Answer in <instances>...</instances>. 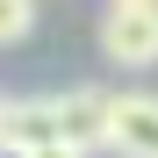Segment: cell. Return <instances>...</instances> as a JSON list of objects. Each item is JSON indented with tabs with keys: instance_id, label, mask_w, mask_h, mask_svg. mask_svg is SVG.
<instances>
[{
	"instance_id": "5b68a950",
	"label": "cell",
	"mask_w": 158,
	"mask_h": 158,
	"mask_svg": "<svg viewBox=\"0 0 158 158\" xmlns=\"http://www.w3.org/2000/svg\"><path fill=\"white\" fill-rule=\"evenodd\" d=\"M36 29V0H0V50Z\"/></svg>"
},
{
	"instance_id": "3957f363",
	"label": "cell",
	"mask_w": 158,
	"mask_h": 158,
	"mask_svg": "<svg viewBox=\"0 0 158 158\" xmlns=\"http://www.w3.org/2000/svg\"><path fill=\"white\" fill-rule=\"evenodd\" d=\"M108 151H122V158H158V94H115Z\"/></svg>"
},
{
	"instance_id": "277c9868",
	"label": "cell",
	"mask_w": 158,
	"mask_h": 158,
	"mask_svg": "<svg viewBox=\"0 0 158 158\" xmlns=\"http://www.w3.org/2000/svg\"><path fill=\"white\" fill-rule=\"evenodd\" d=\"M43 144H65L58 137V101H50V94L7 101V151H43Z\"/></svg>"
},
{
	"instance_id": "8992f818",
	"label": "cell",
	"mask_w": 158,
	"mask_h": 158,
	"mask_svg": "<svg viewBox=\"0 0 158 158\" xmlns=\"http://www.w3.org/2000/svg\"><path fill=\"white\" fill-rule=\"evenodd\" d=\"M15 158H86V151H72V144H43V151H15Z\"/></svg>"
},
{
	"instance_id": "52a82bcc",
	"label": "cell",
	"mask_w": 158,
	"mask_h": 158,
	"mask_svg": "<svg viewBox=\"0 0 158 158\" xmlns=\"http://www.w3.org/2000/svg\"><path fill=\"white\" fill-rule=\"evenodd\" d=\"M0 151H7V101H0Z\"/></svg>"
},
{
	"instance_id": "6da1fadb",
	"label": "cell",
	"mask_w": 158,
	"mask_h": 158,
	"mask_svg": "<svg viewBox=\"0 0 158 158\" xmlns=\"http://www.w3.org/2000/svg\"><path fill=\"white\" fill-rule=\"evenodd\" d=\"M101 58L122 72L158 65V0H108L101 15Z\"/></svg>"
},
{
	"instance_id": "7a4b0ae2",
	"label": "cell",
	"mask_w": 158,
	"mask_h": 158,
	"mask_svg": "<svg viewBox=\"0 0 158 158\" xmlns=\"http://www.w3.org/2000/svg\"><path fill=\"white\" fill-rule=\"evenodd\" d=\"M50 101H58V137L72 151H101L108 144V122H115V94L108 86H65Z\"/></svg>"
}]
</instances>
